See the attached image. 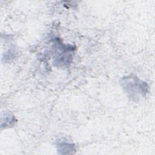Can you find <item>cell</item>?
<instances>
[{"instance_id": "obj_2", "label": "cell", "mask_w": 155, "mask_h": 155, "mask_svg": "<svg viewBox=\"0 0 155 155\" xmlns=\"http://www.w3.org/2000/svg\"><path fill=\"white\" fill-rule=\"evenodd\" d=\"M56 45V57L53 60L55 66L59 67H65L68 66L72 59V53L74 48L71 45L63 44L61 42L57 40Z\"/></svg>"}, {"instance_id": "obj_3", "label": "cell", "mask_w": 155, "mask_h": 155, "mask_svg": "<svg viewBox=\"0 0 155 155\" xmlns=\"http://www.w3.org/2000/svg\"><path fill=\"white\" fill-rule=\"evenodd\" d=\"M58 151L60 154L73 153L75 150L74 144L65 140H59L56 144Z\"/></svg>"}, {"instance_id": "obj_1", "label": "cell", "mask_w": 155, "mask_h": 155, "mask_svg": "<svg viewBox=\"0 0 155 155\" xmlns=\"http://www.w3.org/2000/svg\"><path fill=\"white\" fill-rule=\"evenodd\" d=\"M120 84L127 96L133 101L145 97L150 92L148 84L133 74L122 77Z\"/></svg>"}]
</instances>
